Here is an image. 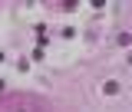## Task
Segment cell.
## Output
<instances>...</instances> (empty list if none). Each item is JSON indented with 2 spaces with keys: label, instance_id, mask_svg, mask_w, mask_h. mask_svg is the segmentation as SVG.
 <instances>
[{
  "label": "cell",
  "instance_id": "obj_1",
  "mask_svg": "<svg viewBox=\"0 0 132 112\" xmlns=\"http://www.w3.org/2000/svg\"><path fill=\"white\" fill-rule=\"evenodd\" d=\"M0 112H50V102L33 92H7L0 96Z\"/></svg>",
  "mask_w": 132,
  "mask_h": 112
},
{
  "label": "cell",
  "instance_id": "obj_2",
  "mask_svg": "<svg viewBox=\"0 0 132 112\" xmlns=\"http://www.w3.org/2000/svg\"><path fill=\"white\" fill-rule=\"evenodd\" d=\"M119 92V82H106V96H116Z\"/></svg>",
  "mask_w": 132,
  "mask_h": 112
}]
</instances>
